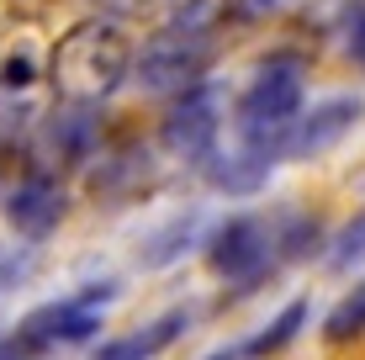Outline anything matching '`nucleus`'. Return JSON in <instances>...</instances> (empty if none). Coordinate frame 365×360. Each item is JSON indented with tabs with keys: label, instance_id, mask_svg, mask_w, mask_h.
<instances>
[{
	"label": "nucleus",
	"instance_id": "obj_1",
	"mask_svg": "<svg viewBox=\"0 0 365 360\" xmlns=\"http://www.w3.org/2000/svg\"><path fill=\"white\" fill-rule=\"evenodd\" d=\"M133 69V48L117 27H80L58 43L53 53V85L69 101L91 106L101 96H111Z\"/></svg>",
	"mask_w": 365,
	"mask_h": 360
},
{
	"label": "nucleus",
	"instance_id": "obj_2",
	"mask_svg": "<svg viewBox=\"0 0 365 360\" xmlns=\"http://www.w3.org/2000/svg\"><path fill=\"white\" fill-rule=\"evenodd\" d=\"M302 111V58L281 53V58H265L259 74L249 80L244 101H238V138L244 148H255V154H275L286 138V128L297 122Z\"/></svg>",
	"mask_w": 365,
	"mask_h": 360
},
{
	"label": "nucleus",
	"instance_id": "obj_3",
	"mask_svg": "<svg viewBox=\"0 0 365 360\" xmlns=\"http://www.w3.org/2000/svg\"><path fill=\"white\" fill-rule=\"evenodd\" d=\"M111 302V287H91L80 297H64V302H48L21 324V350H48V344H80L101 329V307Z\"/></svg>",
	"mask_w": 365,
	"mask_h": 360
},
{
	"label": "nucleus",
	"instance_id": "obj_4",
	"mask_svg": "<svg viewBox=\"0 0 365 360\" xmlns=\"http://www.w3.org/2000/svg\"><path fill=\"white\" fill-rule=\"evenodd\" d=\"M201 69H207V37L196 27L159 32L154 43L143 48V58H138V80H143L148 91H185Z\"/></svg>",
	"mask_w": 365,
	"mask_h": 360
},
{
	"label": "nucleus",
	"instance_id": "obj_5",
	"mask_svg": "<svg viewBox=\"0 0 365 360\" xmlns=\"http://www.w3.org/2000/svg\"><path fill=\"white\" fill-rule=\"evenodd\" d=\"M217 133H222V101H217V91H207V85H185V96L175 101V111L165 117V143L180 159H212Z\"/></svg>",
	"mask_w": 365,
	"mask_h": 360
},
{
	"label": "nucleus",
	"instance_id": "obj_6",
	"mask_svg": "<svg viewBox=\"0 0 365 360\" xmlns=\"http://www.w3.org/2000/svg\"><path fill=\"white\" fill-rule=\"evenodd\" d=\"M355 122H360V101H355V96H334V101L312 106L307 117L297 111V122L286 128L281 148L292 159H312V154H323V148H334L349 128H355Z\"/></svg>",
	"mask_w": 365,
	"mask_h": 360
},
{
	"label": "nucleus",
	"instance_id": "obj_7",
	"mask_svg": "<svg viewBox=\"0 0 365 360\" xmlns=\"http://www.w3.org/2000/svg\"><path fill=\"white\" fill-rule=\"evenodd\" d=\"M265 265H270V239H265L259 222L238 217V222H228V228H217V239H212V270H217V276L249 287Z\"/></svg>",
	"mask_w": 365,
	"mask_h": 360
},
{
	"label": "nucleus",
	"instance_id": "obj_8",
	"mask_svg": "<svg viewBox=\"0 0 365 360\" xmlns=\"http://www.w3.org/2000/svg\"><path fill=\"white\" fill-rule=\"evenodd\" d=\"M6 217H11V228H16V233L43 239V233L64 217V191H58L53 180H37V175H32V180H21L16 191H11Z\"/></svg>",
	"mask_w": 365,
	"mask_h": 360
},
{
	"label": "nucleus",
	"instance_id": "obj_9",
	"mask_svg": "<svg viewBox=\"0 0 365 360\" xmlns=\"http://www.w3.org/2000/svg\"><path fill=\"white\" fill-rule=\"evenodd\" d=\"M185 329V313H165L159 324H148L143 334H128V339H111L96 360H154L159 350H170Z\"/></svg>",
	"mask_w": 365,
	"mask_h": 360
},
{
	"label": "nucleus",
	"instance_id": "obj_10",
	"mask_svg": "<svg viewBox=\"0 0 365 360\" xmlns=\"http://www.w3.org/2000/svg\"><path fill=\"white\" fill-rule=\"evenodd\" d=\"M323 329H329V339H334V344H344V339H355V334H365V287L349 292L344 302H339L334 313H329V324H323Z\"/></svg>",
	"mask_w": 365,
	"mask_h": 360
},
{
	"label": "nucleus",
	"instance_id": "obj_11",
	"mask_svg": "<svg viewBox=\"0 0 365 360\" xmlns=\"http://www.w3.org/2000/svg\"><path fill=\"white\" fill-rule=\"evenodd\" d=\"M302 318H307V307L292 302V307H286V313L265 329V334H259L255 344H244V350H249V355H270V350H281V344H292V339H297V329H302Z\"/></svg>",
	"mask_w": 365,
	"mask_h": 360
},
{
	"label": "nucleus",
	"instance_id": "obj_12",
	"mask_svg": "<svg viewBox=\"0 0 365 360\" xmlns=\"http://www.w3.org/2000/svg\"><path fill=\"white\" fill-rule=\"evenodd\" d=\"M344 32H349V37H344V43H349V58L365 69V0L349 6V27H344Z\"/></svg>",
	"mask_w": 365,
	"mask_h": 360
},
{
	"label": "nucleus",
	"instance_id": "obj_13",
	"mask_svg": "<svg viewBox=\"0 0 365 360\" xmlns=\"http://www.w3.org/2000/svg\"><path fill=\"white\" fill-rule=\"evenodd\" d=\"M286 0H228V11L233 16H244V21H255V16H270V11H281Z\"/></svg>",
	"mask_w": 365,
	"mask_h": 360
}]
</instances>
